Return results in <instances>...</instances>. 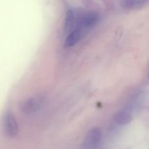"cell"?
Returning a JSON list of instances; mask_svg holds the SVG:
<instances>
[{"instance_id": "obj_1", "label": "cell", "mask_w": 149, "mask_h": 149, "mask_svg": "<svg viewBox=\"0 0 149 149\" xmlns=\"http://www.w3.org/2000/svg\"><path fill=\"white\" fill-rule=\"evenodd\" d=\"M45 100V96L42 95H37L25 100L22 103L20 109L26 115H30L38 111L42 106Z\"/></svg>"}, {"instance_id": "obj_2", "label": "cell", "mask_w": 149, "mask_h": 149, "mask_svg": "<svg viewBox=\"0 0 149 149\" xmlns=\"http://www.w3.org/2000/svg\"><path fill=\"white\" fill-rule=\"evenodd\" d=\"M101 138L102 132L100 128H93L84 137L82 143V149H95L100 143Z\"/></svg>"}, {"instance_id": "obj_3", "label": "cell", "mask_w": 149, "mask_h": 149, "mask_svg": "<svg viewBox=\"0 0 149 149\" xmlns=\"http://www.w3.org/2000/svg\"><path fill=\"white\" fill-rule=\"evenodd\" d=\"M4 128L6 135L9 138H15L19 132L17 122L13 113H7L4 119Z\"/></svg>"}, {"instance_id": "obj_4", "label": "cell", "mask_w": 149, "mask_h": 149, "mask_svg": "<svg viewBox=\"0 0 149 149\" xmlns=\"http://www.w3.org/2000/svg\"><path fill=\"white\" fill-rule=\"evenodd\" d=\"M100 15L96 12H88L83 15L80 18L79 25V30H85L90 29L95 26L99 21Z\"/></svg>"}, {"instance_id": "obj_5", "label": "cell", "mask_w": 149, "mask_h": 149, "mask_svg": "<svg viewBox=\"0 0 149 149\" xmlns=\"http://www.w3.org/2000/svg\"><path fill=\"white\" fill-rule=\"evenodd\" d=\"M81 36V31L79 29H75L69 32V34L67 36L64 42V47H71L74 46L80 40Z\"/></svg>"}, {"instance_id": "obj_6", "label": "cell", "mask_w": 149, "mask_h": 149, "mask_svg": "<svg viewBox=\"0 0 149 149\" xmlns=\"http://www.w3.org/2000/svg\"><path fill=\"white\" fill-rule=\"evenodd\" d=\"M132 119V114L127 110H122L118 112L114 118V121L117 125H125L129 124Z\"/></svg>"}, {"instance_id": "obj_7", "label": "cell", "mask_w": 149, "mask_h": 149, "mask_svg": "<svg viewBox=\"0 0 149 149\" xmlns=\"http://www.w3.org/2000/svg\"><path fill=\"white\" fill-rule=\"evenodd\" d=\"M147 1L148 0H123L122 6L127 10H135L143 7Z\"/></svg>"}, {"instance_id": "obj_8", "label": "cell", "mask_w": 149, "mask_h": 149, "mask_svg": "<svg viewBox=\"0 0 149 149\" xmlns=\"http://www.w3.org/2000/svg\"><path fill=\"white\" fill-rule=\"evenodd\" d=\"M74 20H75V17H74V12L71 10H68L66 12L65 18V31L66 33H69L73 30Z\"/></svg>"}]
</instances>
